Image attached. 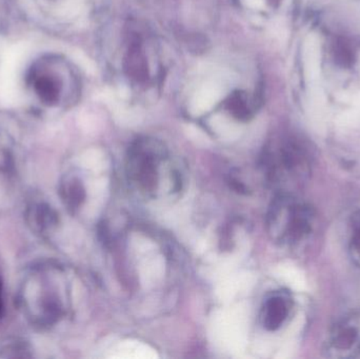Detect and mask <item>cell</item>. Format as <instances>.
Returning <instances> with one entry per match:
<instances>
[{"instance_id": "6da1fadb", "label": "cell", "mask_w": 360, "mask_h": 359, "mask_svg": "<svg viewBox=\"0 0 360 359\" xmlns=\"http://www.w3.org/2000/svg\"><path fill=\"white\" fill-rule=\"evenodd\" d=\"M54 270L40 267L25 278L20 290L23 313L39 327L53 326L63 315V299Z\"/></svg>"}, {"instance_id": "7a4b0ae2", "label": "cell", "mask_w": 360, "mask_h": 359, "mask_svg": "<svg viewBox=\"0 0 360 359\" xmlns=\"http://www.w3.org/2000/svg\"><path fill=\"white\" fill-rule=\"evenodd\" d=\"M166 150L154 139L141 138L129 150L127 173L131 183L143 193L152 195L158 189V168Z\"/></svg>"}, {"instance_id": "3957f363", "label": "cell", "mask_w": 360, "mask_h": 359, "mask_svg": "<svg viewBox=\"0 0 360 359\" xmlns=\"http://www.w3.org/2000/svg\"><path fill=\"white\" fill-rule=\"evenodd\" d=\"M312 221L310 207L285 195L276 198L269 213V226L283 242L302 240L312 230Z\"/></svg>"}, {"instance_id": "277c9868", "label": "cell", "mask_w": 360, "mask_h": 359, "mask_svg": "<svg viewBox=\"0 0 360 359\" xmlns=\"http://www.w3.org/2000/svg\"><path fill=\"white\" fill-rule=\"evenodd\" d=\"M289 315V306L283 297L273 296L264 303L262 324L269 331H276L283 326Z\"/></svg>"}, {"instance_id": "5b68a950", "label": "cell", "mask_w": 360, "mask_h": 359, "mask_svg": "<svg viewBox=\"0 0 360 359\" xmlns=\"http://www.w3.org/2000/svg\"><path fill=\"white\" fill-rule=\"evenodd\" d=\"M332 348L336 351L351 352L360 350V331L350 322L336 326L331 337Z\"/></svg>"}, {"instance_id": "8992f818", "label": "cell", "mask_w": 360, "mask_h": 359, "mask_svg": "<svg viewBox=\"0 0 360 359\" xmlns=\"http://www.w3.org/2000/svg\"><path fill=\"white\" fill-rule=\"evenodd\" d=\"M124 69L129 77L137 82L147 81L149 77L147 59L141 50V44L137 40L132 41L127 53Z\"/></svg>"}, {"instance_id": "52a82bcc", "label": "cell", "mask_w": 360, "mask_h": 359, "mask_svg": "<svg viewBox=\"0 0 360 359\" xmlns=\"http://www.w3.org/2000/svg\"><path fill=\"white\" fill-rule=\"evenodd\" d=\"M304 71L309 81L319 84L321 77V41L319 36L310 35L304 44Z\"/></svg>"}, {"instance_id": "ba28073f", "label": "cell", "mask_w": 360, "mask_h": 359, "mask_svg": "<svg viewBox=\"0 0 360 359\" xmlns=\"http://www.w3.org/2000/svg\"><path fill=\"white\" fill-rule=\"evenodd\" d=\"M61 193H63L65 204L72 211L77 210L86 198L84 185H82V181L75 177L68 178L63 183Z\"/></svg>"}, {"instance_id": "9c48e42d", "label": "cell", "mask_w": 360, "mask_h": 359, "mask_svg": "<svg viewBox=\"0 0 360 359\" xmlns=\"http://www.w3.org/2000/svg\"><path fill=\"white\" fill-rule=\"evenodd\" d=\"M35 90L40 100L46 105H55L58 100L60 88L55 78L50 76H41L38 78L35 81Z\"/></svg>"}, {"instance_id": "30bf717a", "label": "cell", "mask_w": 360, "mask_h": 359, "mask_svg": "<svg viewBox=\"0 0 360 359\" xmlns=\"http://www.w3.org/2000/svg\"><path fill=\"white\" fill-rule=\"evenodd\" d=\"M226 109L236 119L247 122L251 119L252 110L241 93H234L226 103Z\"/></svg>"}, {"instance_id": "8fae6325", "label": "cell", "mask_w": 360, "mask_h": 359, "mask_svg": "<svg viewBox=\"0 0 360 359\" xmlns=\"http://www.w3.org/2000/svg\"><path fill=\"white\" fill-rule=\"evenodd\" d=\"M30 346L18 339H8L0 344V358H30Z\"/></svg>"}, {"instance_id": "7c38bea8", "label": "cell", "mask_w": 360, "mask_h": 359, "mask_svg": "<svg viewBox=\"0 0 360 359\" xmlns=\"http://www.w3.org/2000/svg\"><path fill=\"white\" fill-rule=\"evenodd\" d=\"M33 216L36 226L40 230L50 229L57 221L54 211L46 204H37L34 209Z\"/></svg>"}, {"instance_id": "4fadbf2b", "label": "cell", "mask_w": 360, "mask_h": 359, "mask_svg": "<svg viewBox=\"0 0 360 359\" xmlns=\"http://www.w3.org/2000/svg\"><path fill=\"white\" fill-rule=\"evenodd\" d=\"M353 247L360 254V227L357 228L353 234Z\"/></svg>"}, {"instance_id": "5bb4252c", "label": "cell", "mask_w": 360, "mask_h": 359, "mask_svg": "<svg viewBox=\"0 0 360 359\" xmlns=\"http://www.w3.org/2000/svg\"><path fill=\"white\" fill-rule=\"evenodd\" d=\"M2 310H4V299H2V285L0 282V316H1Z\"/></svg>"}]
</instances>
